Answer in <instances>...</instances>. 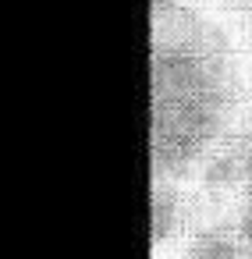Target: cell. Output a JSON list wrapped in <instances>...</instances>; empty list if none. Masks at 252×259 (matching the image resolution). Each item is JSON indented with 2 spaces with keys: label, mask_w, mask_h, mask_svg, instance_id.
<instances>
[{
  "label": "cell",
  "mask_w": 252,
  "mask_h": 259,
  "mask_svg": "<svg viewBox=\"0 0 252 259\" xmlns=\"http://www.w3.org/2000/svg\"><path fill=\"white\" fill-rule=\"evenodd\" d=\"M153 178L192 174L224 139L241 68L231 36L185 0H153Z\"/></svg>",
  "instance_id": "1"
},
{
  "label": "cell",
  "mask_w": 252,
  "mask_h": 259,
  "mask_svg": "<svg viewBox=\"0 0 252 259\" xmlns=\"http://www.w3.org/2000/svg\"><path fill=\"white\" fill-rule=\"evenodd\" d=\"M199 178H202V188L206 192H234L245 185V174H241V146L234 142L231 149H213L202 163H199Z\"/></svg>",
  "instance_id": "2"
},
{
  "label": "cell",
  "mask_w": 252,
  "mask_h": 259,
  "mask_svg": "<svg viewBox=\"0 0 252 259\" xmlns=\"http://www.w3.org/2000/svg\"><path fill=\"white\" fill-rule=\"evenodd\" d=\"M245 252L248 245L238 227H206L188 241L185 259H245Z\"/></svg>",
  "instance_id": "3"
},
{
  "label": "cell",
  "mask_w": 252,
  "mask_h": 259,
  "mask_svg": "<svg viewBox=\"0 0 252 259\" xmlns=\"http://www.w3.org/2000/svg\"><path fill=\"white\" fill-rule=\"evenodd\" d=\"M178 224H181V195H178L174 181L153 178V241L156 245L171 241Z\"/></svg>",
  "instance_id": "4"
},
{
  "label": "cell",
  "mask_w": 252,
  "mask_h": 259,
  "mask_svg": "<svg viewBox=\"0 0 252 259\" xmlns=\"http://www.w3.org/2000/svg\"><path fill=\"white\" fill-rule=\"evenodd\" d=\"M238 146H241V174H245V185L241 188L252 195V128L238 139Z\"/></svg>",
  "instance_id": "5"
},
{
  "label": "cell",
  "mask_w": 252,
  "mask_h": 259,
  "mask_svg": "<svg viewBox=\"0 0 252 259\" xmlns=\"http://www.w3.org/2000/svg\"><path fill=\"white\" fill-rule=\"evenodd\" d=\"M238 231H241V238H245V245H248V252H252V195L245 199V206L238 209V224H234Z\"/></svg>",
  "instance_id": "6"
},
{
  "label": "cell",
  "mask_w": 252,
  "mask_h": 259,
  "mask_svg": "<svg viewBox=\"0 0 252 259\" xmlns=\"http://www.w3.org/2000/svg\"><path fill=\"white\" fill-rule=\"evenodd\" d=\"M241 4H248V8H252V0H241Z\"/></svg>",
  "instance_id": "7"
},
{
  "label": "cell",
  "mask_w": 252,
  "mask_h": 259,
  "mask_svg": "<svg viewBox=\"0 0 252 259\" xmlns=\"http://www.w3.org/2000/svg\"><path fill=\"white\" fill-rule=\"evenodd\" d=\"M185 4H188V0H185Z\"/></svg>",
  "instance_id": "8"
}]
</instances>
